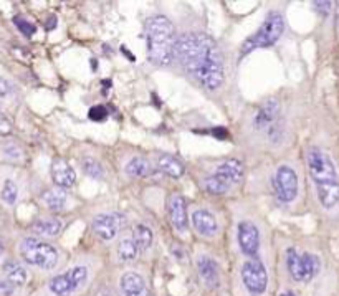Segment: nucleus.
Returning a JSON list of instances; mask_svg holds the SVG:
<instances>
[{
    "instance_id": "nucleus-13",
    "label": "nucleus",
    "mask_w": 339,
    "mask_h": 296,
    "mask_svg": "<svg viewBox=\"0 0 339 296\" xmlns=\"http://www.w3.org/2000/svg\"><path fill=\"white\" fill-rule=\"evenodd\" d=\"M167 214L172 227L179 232L185 234L187 230V209H185V199L182 194L174 192L167 201Z\"/></svg>"
},
{
    "instance_id": "nucleus-2",
    "label": "nucleus",
    "mask_w": 339,
    "mask_h": 296,
    "mask_svg": "<svg viewBox=\"0 0 339 296\" xmlns=\"http://www.w3.org/2000/svg\"><path fill=\"white\" fill-rule=\"evenodd\" d=\"M306 162L311 181L316 187L318 201L326 210H331L339 203V177L333 159L320 147H309L306 153Z\"/></svg>"
},
{
    "instance_id": "nucleus-19",
    "label": "nucleus",
    "mask_w": 339,
    "mask_h": 296,
    "mask_svg": "<svg viewBox=\"0 0 339 296\" xmlns=\"http://www.w3.org/2000/svg\"><path fill=\"white\" fill-rule=\"evenodd\" d=\"M3 277H5L9 281L14 285L15 288H22L27 285L28 280V273L25 270V266L18 262H14V260H9V262L3 263Z\"/></svg>"
},
{
    "instance_id": "nucleus-22",
    "label": "nucleus",
    "mask_w": 339,
    "mask_h": 296,
    "mask_svg": "<svg viewBox=\"0 0 339 296\" xmlns=\"http://www.w3.org/2000/svg\"><path fill=\"white\" fill-rule=\"evenodd\" d=\"M136 242V247L141 253H146V251L152 247V242H154V234L149 229L146 223H136L134 227V235H132Z\"/></svg>"
},
{
    "instance_id": "nucleus-31",
    "label": "nucleus",
    "mask_w": 339,
    "mask_h": 296,
    "mask_svg": "<svg viewBox=\"0 0 339 296\" xmlns=\"http://www.w3.org/2000/svg\"><path fill=\"white\" fill-rule=\"evenodd\" d=\"M88 116H90L91 121H104L108 116V109L104 106H93L90 111H88Z\"/></svg>"
},
{
    "instance_id": "nucleus-8",
    "label": "nucleus",
    "mask_w": 339,
    "mask_h": 296,
    "mask_svg": "<svg viewBox=\"0 0 339 296\" xmlns=\"http://www.w3.org/2000/svg\"><path fill=\"white\" fill-rule=\"evenodd\" d=\"M273 190L280 202L290 203L296 199L298 195V175L293 167L280 166L273 174Z\"/></svg>"
},
{
    "instance_id": "nucleus-4",
    "label": "nucleus",
    "mask_w": 339,
    "mask_h": 296,
    "mask_svg": "<svg viewBox=\"0 0 339 296\" xmlns=\"http://www.w3.org/2000/svg\"><path fill=\"white\" fill-rule=\"evenodd\" d=\"M93 278V266L88 262H76L62 273L53 275L43 286V296H76L83 293Z\"/></svg>"
},
{
    "instance_id": "nucleus-14",
    "label": "nucleus",
    "mask_w": 339,
    "mask_h": 296,
    "mask_svg": "<svg viewBox=\"0 0 339 296\" xmlns=\"http://www.w3.org/2000/svg\"><path fill=\"white\" fill-rule=\"evenodd\" d=\"M192 227L202 237H215L219 232V223L212 212L205 209H195L191 214Z\"/></svg>"
},
{
    "instance_id": "nucleus-7",
    "label": "nucleus",
    "mask_w": 339,
    "mask_h": 296,
    "mask_svg": "<svg viewBox=\"0 0 339 296\" xmlns=\"http://www.w3.org/2000/svg\"><path fill=\"white\" fill-rule=\"evenodd\" d=\"M240 281L248 296H265L268 291V270L258 257H250L240 268Z\"/></svg>"
},
{
    "instance_id": "nucleus-34",
    "label": "nucleus",
    "mask_w": 339,
    "mask_h": 296,
    "mask_svg": "<svg viewBox=\"0 0 339 296\" xmlns=\"http://www.w3.org/2000/svg\"><path fill=\"white\" fill-rule=\"evenodd\" d=\"M10 133H12V123L3 114H0V136H7Z\"/></svg>"
},
{
    "instance_id": "nucleus-23",
    "label": "nucleus",
    "mask_w": 339,
    "mask_h": 296,
    "mask_svg": "<svg viewBox=\"0 0 339 296\" xmlns=\"http://www.w3.org/2000/svg\"><path fill=\"white\" fill-rule=\"evenodd\" d=\"M124 171H126V174L129 175V177H146V175L151 174L152 167L151 164H149V161L146 157H141V156H136V157L129 159L128 164L124 166Z\"/></svg>"
},
{
    "instance_id": "nucleus-9",
    "label": "nucleus",
    "mask_w": 339,
    "mask_h": 296,
    "mask_svg": "<svg viewBox=\"0 0 339 296\" xmlns=\"http://www.w3.org/2000/svg\"><path fill=\"white\" fill-rule=\"evenodd\" d=\"M237 240H239V247L245 257H257L260 250V230L257 229L255 223L242 220L237 227Z\"/></svg>"
},
{
    "instance_id": "nucleus-26",
    "label": "nucleus",
    "mask_w": 339,
    "mask_h": 296,
    "mask_svg": "<svg viewBox=\"0 0 339 296\" xmlns=\"http://www.w3.org/2000/svg\"><path fill=\"white\" fill-rule=\"evenodd\" d=\"M301 257H303V266H305V283H308V281H311L318 273H320L321 263H320V258H318L316 255L308 253V251L301 253Z\"/></svg>"
},
{
    "instance_id": "nucleus-5",
    "label": "nucleus",
    "mask_w": 339,
    "mask_h": 296,
    "mask_svg": "<svg viewBox=\"0 0 339 296\" xmlns=\"http://www.w3.org/2000/svg\"><path fill=\"white\" fill-rule=\"evenodd\" d=\"M18 253L23 263L42 271H53L58 268L62 257L51 243L35 237H27L18 243Z\"/></svg>"
},
{
    "instance_id": "nucleus-10",
    "label": "nucleus",
    "mask_w": 339,
    "mask_h": 296,
    "mask_svg": "<svg viewBox=\"0 0 339 296\" xmlns=\"http://www.w3.org/2000/svg\"><path fill=\"white\" fill-rule=\"evenodd\" d=\"M121 296H151L147 281L138 270H126L119 277Z\"/></svg>"
},
{
    "instance_id": "nucleus-38",
    "label": "nucleus",
    "mask_w": 339,
    "mask_h": 296,
    "mask_svg": "<svg viewBox=\"0 0 339 296\" xmlns=\"http://www.w3.org/2000/svg\"><path fill=\"white\" fill-rule=\"evenodd\" d=\"M2 251H3V243H2V240H0V255H2Z\"/></svg>"
},
{
    "instance_id": "nucleus-24",
    "label": "nucleus",
    "mask_w": 339,
    "mask_h": 296,
    "mask_svg": "<svg viewBox=\"0 0 339 296\" xmlns=\"http://www.w3.org/2000/svg\"><path fill=\"white\" fill-rule=\"evenodd\" d=\"M139 250L136 247V242L132 237H124L119 240L118 243V249H116V255H118V260L123 263H129L132 260H136L138 257Z\"/></svg>"
},
{
    "instance_id": "nucleus-3",
    "label": "nucleus",
    "mask_w": 339,
    "mask_h": 296,
    "mask_svg": "<svg viewBox=\"0 0 339 296\" xmlns=\"http://www.w3.org/2000/svg\"><path fill=\"white\" fill-rule=\"evenodd\" d=\"M147 57L152 65L167 66L176 60V30L164 15L147 18L146 22Z\"/></svg>"
},
{
    "instance_id": "nucleus-12",
    "label": "nucleus",
    "mask_w": 339,
    "mask_h": 296,
    "mask_svg": "<svg viewBox=\"0 0 339 296\" xmlns=\"http://www.w3.org/2000/svg\"><path fill=\"white\" fill-rule=\"evenodd\" d=\"M195 265L202 285L207 290H215L220 285V270L215 260L209 257V255H199Z\"/></svg>"
},
{
    "instance_id": "nucleus-20",
    "label": "nucleus",
    "mask_w": 339,
    "mask_h": 296,
    "mask_svg": "<svg viewBox=\"0 0 339 296\" xmlns=\"http://www.w3.org/2000/svg\"><path fill=\"white\" fill-rule=\"evenodd\" d=\"M62 220L53 217H42L32 223V232L38 237H56L62 232Z\"/></svg>"
},
{
    "instance_id": "nucleus-6",
    "label": "nucleus",
    "mask_w": 339,
    "mask_h": 296,
    "mask_svg": "<svg viewBox=\"0 0 339 296\" xmlns=\"http://www.w3.org/2000/svg\"><path fill=\"white\" fill-rule=\"evenodd\" d=\"M285 30V20L281 14L273 12L265 18L263 25L258 29L250 38H247L242 45V55H247L257 48H266L272 47L280 40Z\"/></svg>"
},
{
    "instance_id": "nucleus-21",
    "label": "nucleus",
    "mask_w": 339,
    "mask_h": 296,
    "mask_svg": "<svg viewBox=\"0 0 339 296\" xmlns=\"http://www.w3.org/2000/svg\"><path fill=\"white\" fill-rule=\"evenodd\" d=\"M156 162H157V167H159L165 175H169V177H172V179H180L185 172L184 164L171 154H159Z\"/></svg>"
},
{
    "instance_id": "nucleus-27",
    "label": "nucleus",
    "mask_w": 339,
    "mask_h": 296,
    "mask_svg": "<svg viewBox=\"0 0 339 296\" xmlns=\"http://www.w3.org/2000/svg\"><path fill=\"white\" fill-rule=\"evenodd\" d=\"M204 189H205L207 194L224 195L230 190V186H228V184H225L224 181H220V179L215 177V175H210V177H207L204 181Z\"/></svg>"
},
{
    "instance_id": "nucleus-36",
    "label": "nucleus",
    "mask_w": 339,
    "mask_h": 296,
    "mask_svg": "<svg viewBox=\"0 0 339 296\" xmlns=\"http://www.w3.org/2000/svg\"><path fill=\"white\" fill-rule=\"evenodd\" d=\"M12 91V88L9 85V81L3 78H0V98H5V96H9V93Z\"/></svg>"
},
{
    "instance_id": "nucleus-29",
    "label": "nucleus",
    "mask_w": 339,
    "mask_h": 296,
    "mask_svg": "<svg viewBox=\"0 0 339 296\" xmlns=\"http://www.w3.org/2000/svg\"><path fill=\"white\" fill-rule=\"evenodd\" d=\"M81 167H83L84 174L90 175L91 179H96V181H99V179H103V177H104V171H103V167H101V164H99L98 161H96V159H93V157H86V159H83Z\"/></svg>"
},
{
    "instance_id": "nucleus-37",
    "label": "nucleus",
    "mask_w": 339,
    "mask_h": 296,
    "mask_svg": "<svg viewBox=\"0 0 339 296\" xmlns=\"http://www.w3.org/2000/svg\"><path fill=\"white\" fill-rule=\"evenodd\" d=\"M280 296H296L293 293V291H290V290H286V291H283V293H281Z\"/></svg>"
},
{
    "instance_id": "nucleus-35",
    "label": "nucleus",
    "mask_w": 339,
    "mask_h": 296,
    "mask_svg": "<svg viewBox=\"0 0 339 296\" xmlns=\"http://www.w3.org/2000/svg\"><path fill=\"white\" fill-rule=\"evenodd\" d=\"M313 5L316 7V10L321 12L323 15H328L331 10V2H314Z\"/></svg>"
},
{
    "instance_id": "nucleus-28",
    "label": "nucleus",
    "mask_w": 339,
    "mask_h": 296,
    "mask_svg": "<svg viewBox=\"0 0 339 296\" xmlns=\"http://www.w3.org/2000/svg\"><path fill=\"white\" fill-rule=\"evenodd\" d=\"M18 197V187L12 179H5L2 186V190H0V199L7 203V205H14L17 202Z\"/></svg>"
},
{
    "instance_id": "nucleus-25",
    "label": "nucleus",
    "mask_w": 339,
    "mask_h": 296,
    "mask_svg": "<svg viewBox=\"0 0 339 296\" xmlns=\"http://www.w3.org/2000/svg\"><path fill=\"white\" fill-rule=\"evenodd\" d=\"M42 201L48 210L58 212L66 203V194L63 192V189H50L42 195Z\"/></svg>"
},
{
    "instance_id": "nucleus-18",
    "label": "nucleus",
    "mask_w": 339,
    "mask_h": 296,
    "mask_svg": "<svg viewBox=\"0 0 339 296\" xmlns=\"http://www.w3.org/2000/svg\"><path fill=\"white\" fill-rule=\"evenodd\" d=\"M285 263L288 275L293 281L305 283V266H303V257L294 249H288L285 253Z\"/></svg>"
},
{
    "instance_id": "nucleus-15",
    "label": "nucleus",
    "mask_w": 339,
    "mask_h": 296,
    "mask_svg": "<svg viewBox=\"0 0 339 296\" xmlns=\"http://www.w3.org/2000/svg\"><path fill=\"white\" fill-rule=\"evenodd\" d=\"M278 114H280V105L275 99H268L265 101L263 105L258 108V111L253 116V127L257 131H265L268 129L273 123H276L278 119Z\"/></svg>"
},
{
    "instance_id": "nucleus-32",
    "label": "nucleus",
    "mask_w": 339,
    "mask_h": 296,
    "mask_svg": "<svg viewBox=\"0 0 339 296\" xmlns=\"http://www.w3.org/2000/svg\"><path fill=\"white\" fill-rule=\"evenodd\" d=\"M2 154L5 156L7 159H20L22 151H20L15 144H5V146L2 147Z\"/></svg>"
},
{
    "instance_id": "nucleus-30",
    "label": "nucleus",
    "mask_w": 339,
    "mask_h": 296,
    "mask_svg": "<svg viewBox=\"0 0 339 296\" xmlns=\"http://www.w3.org/2000/svg\"><path fill=\"white\" fill-rule=\"evenodd\" d=\"M14 22H15V27H17V29L22 31L23 35H25V37H32V35L37 31V27H35L33 23H30L28 20L22 18V17H15Z\"/></svg>"
},
{
    "instance_id": "nucleus-33",
    "label": "nucleus",
    "mask_w": 339,
    "mask_h": 296,
    "mask_svg": "<svg viewBox=\"0 0 339 296\" xmlns=\"http://www.w3.org/2000/svg\"><path fill=\"white\" fill-rule=\"evenodd\" d=\"M15 291V286L5 277H0V296H12Z\"/></svg>"
},
{
    "instance_id": "nucleus-17",
    "label": "nucleus",
    "mask_w": 339,
    "mask_h": 296,
    "mask_svg": "<svg viewBox=\"0 0 339 296\" xmlns=\"http://www.w3.org/2000/svg\"><path fill=\"white\" fill-rule=\"evenodd\" d=\"M51 179L58 187L68 189L73 187L76 182V172L65 159H55L51 162Z\"/></svg>"
},
{
    "instance_id": "nucleus-11",
    "label": "nucleus",
    "mask_w": 339,
    "mask_h": 296,
    "mask_svg": "<svg viewBox=\"0 0 339 296\" xmlns=\"http://www.w3.org/2000/svg\"><path fill=\"white\" fill-rule=\"evenodd\" d=\"M121 227H123V220L118 214H101L93 218V232L106 242L116 238Z\"/></svg>"
},
{
    "instance_id": "nucleus-1",
    "label": "nucleus",
    "mask_w": 339,
    "mask_h": 296,
    "mask_svg": "<svg viewBox=\"0 0 339 296\" xmlns=\"http://www.w3.org/2000/svg\"><path fill=\"white\" fill-rule=\"evenodd\" d=\"M176 60L197 83L209 91L224 85V58L215 40L205 33H185L176 38Z\"/></svg>"
},
{
    "instance_id": "nucleus-16",
    "label": "nucleus",
    "mask_w": 339,
    "mask_h": 296,
    "mask_svg": "<svg viewBox=\"0 0 339 296\" xmlns=\"http://www.w3.org/2000/svg\"><path fill=\"white\" fill-rule=\"evenodd\" d=\"M213 175L232 187L243 179V166H242V162L237 161V159H227V161H224L217 166Z\"/></svg>"
}]
</instances>
